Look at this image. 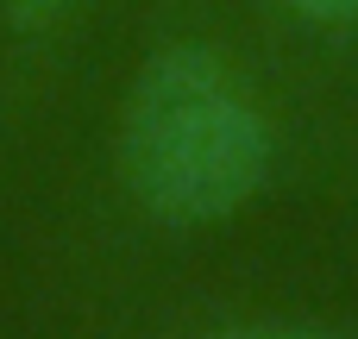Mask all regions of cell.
I'll use <instances>...</instances> for the list:
<instances>
[{
  "label": "cell",
  "mask_w": 358,
  "mask_h": 339,
  "mask_svg": "<svg viewBox=\"0 0 358 339\" xmlns=\"http://www.w3.org/2000/svg\"><path fill=\"white\" fill-rule=\"evenodd\" d=\"M214 339H334V333H264V327H245V333H214Z\"/></svg>",
  "instance_id": "obj_4"
},
{
  "label": "cell",
  "mask_w": 358,
  "mask_h": 339,
  "mask_svg": "<svg viewBox=\"0 0 358 339\" xmlns=\"http://www.w3.org/2000/svg\"><path fill=\"white\" fill-rule=\"evenodd\" d=\"M6 6H13V13H19L25 25H31V19H50V13H63L69 0H6Z\"/></svg>",
  "instance_id": "obj_3"
},
{
  "label": "cell",
  "mask_w": 358,
  "mask_h": 339,
  "mask_svg": "<svg viewBox=\"0 0 358 339\" xmlns=\"http://www.w3.org/2000/svg\"><path fill=\"white\" fill-rule=\"evenodd\" d=\"M271 176V126L233 63L208 44H164L120 107V182L164 226H214Z\"/></svg>",
  "instance_id": "obj_1"
},
{
  "label": "cell",
  "mask_w": 358,
  "mask_h": 339,
  "mask_svg": "<svg viewBox=\"0 0 358 339\" xmlns=\"http://www.w3.org/2000/svg\"><path fill=\"white\" fill-rule=\"evenodd\" d=\"M302 25H352L358 19V0H283Z\"/></svg>",
  "instance_id": "obj_2"
}]
</instances>
